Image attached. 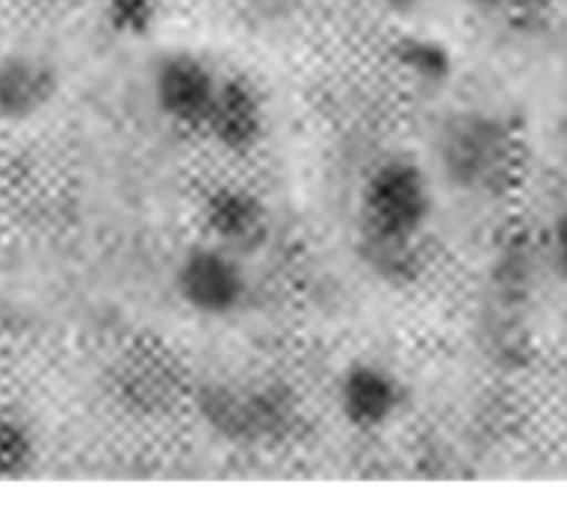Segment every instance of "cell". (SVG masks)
<instances>
[{"instance_id":"6da1fadb","label":"cell","mask_w":567,"mask_h":509,"mask_svg":"<svg viewBox=\"0 0 567 509\" xmlns=\"http://www.w3.org/2000/svg\"><path fill=\"white\" fill-rule=\"evenodd\" d=\"M435 160L460 191L507 194L520 172V133L498 114L457 111L437 127Z\"/></svg>"},{"instance_id":"7a4b0ae2","label":"cell","mask_w":567,"mask_h":509,"mask_svg":"<svg viewBox=\"0 0 567 509\" xmlns=\"http://www.w3.org/2000/svg\"><path fill=\"white\" fill-rule=\"evenodd\" d=\"M197 409L216 435L233 443H280L297 432V396L282 382H210L197 391Z\"/></svg>"},{"instance_id":"3957f363","label":"cell","mask_w":567,"mask_h":509,"mask_svg":"<svg viewBox=\"0 0 567 509\" xmlns=\"http://www.w3.org/2000/svg\"><path fill=\"white\" fill-rule=\"evenodd\" d=\"M435 197L426 172L413 158L380 160L360 191V232L385 238H421Z\"/></svg>"},{"instance_id":"277c9868","label":"cell","mask_w":567,"mask_h":509,"mask_svg":"<svg viewBox=\"0 0 567 509\" xmlns=\"http://www.w3.org/2000/svg\"><path fill=\"white\" fill-rule=\"evenodd\" d=\"M177 299L203 319H230L241 313L252 293L241 254L219 243H197L181 254L172 274Z\"/></svg>"},{"instance_id":"5b68a950","label":"cell","mask_w":567,"mask_h":509,"mask_svg":"<svg viewBox=\"0 0 567 509\" xmlns=\"http://www.w3.org/2000/svg\"><path fill=\"white\" fill-rule=\"evenodd\" d=\"M219 77L214 66L188 50H169L158 55L150 72V94L161 114L181 127L199 131L203 116L214 100Z\"/></svg>"},{"instance_id":"8992f818","label":"cell","mask_w":567,"mask_h":509,"mask_svg":"<svg viewBox=\"0 0 567 509\" xmlns=\"http://www.w3.org/2000/svg\"><path fill=\"white\" fill-rule=\"evenodd\" d=\"M338 413L352 429L380 432L408 407V387L388 365L358 360L347 365L336 387Z\"/></svg>"},{"instance_id":"52a82bcc","label":"cell","mask_w":567,"mask_h":509,"mask_svg":"<svg viewBox=\"0 0 567 509\" xmlns=\"http://www.w3.org/2000/svg\"><path fill=\"white\" fill-rule=\"evenodd\" d=\"M266 103L260 89L241 75L219 77L214 100L203 116L199 131L230 155H249L266 136Z\"/></svg>"},{"instance_id":"ba28073f","label":"cell","mask_w":567,"mask_h":509,"mask_svg":"<svg viewBox=\"0 0 567 509\" xmlns=\"http://www.w3.org/2000/svg\"><path fill=\"white\" fill-rule=\"evenodd\" d=\"M199 219L210 241L241 258L258 252L271 236L269 205L252 188L238 183H219L210 188L199 205Z\"/></svg>"},{"instance_id":"9c48e42d","label":"cell","mask_w":567,"mask_h":509,"mask_svg":"<svg viewBox=\"0 0 567 509\" xmlns=\"http://www.w3.org/2000/svg\"><path fill=\"white\" fill-rule=\"evenodd\" d=\"M61 72L48 55L17 50L0 59V122L25 125L53 105Z\"/></svg>"},{"instance_id":"30bf717a","label":"cell","mask_w":567,"mask_h":509,"mask_svg":"<svg viewBox=\"0 0 567 509\" xmlns=\"http://www.w3.org/2000/svg\"><path fill=\"white\" fill-rule=\"evenodd\" d=\"M177 391H181V382H177L175 365L155 349L131 354L116 368V396L125 402V407L138 409V413H161L169 407Z\"/></svg>"},{"instance_id":"8fae6325","label":"cell","mask_w":567,"mask_h":509,"mask_svg":"<svg viewBox=\"0 0 567 509\" xmlns=\"http://www.w3.org/2000/svg\"><path fill=\"white\" fill-rule=\"evenodd\" d=\"M358 254L377 280L393 288H408L419 282L426 266L421 238H385L360 232Z\"/></svg>"},{"instance_id":"7c38bea8","label":"cell","mask_w":567,"mask_h":509,"mask_svg":"<svg viewBox=\"0 0 567 509\" xmlns=\"http://www.w3.org/2000/svg\"><path fill=\"white\" fill-rule=\"evenodd\" d=\"M393 64L408 81L424 92H441L454 75V55L441 39L426 33H408L391 48Z\"/></svg>"},{"instance_id":"4fadbf2b","label":"cell","mask_w":567,"mask_h":509,"mask_svg":"<svg viewBox=\"0 0 567 509\" xmlns=\"http://www.w3.org/2000/svg\"><path fill=\"white\" fill-rule=\"evenodd\" d=\"M37 457L39 446L31 424L17 413H0V481L28 476Z\"/></svg>"},{"instance_id":"5bb4252c","label":"cell","mask_w":567,"mask_h":509,"mask_svg":"<svg viewBox=\"0 0 567 509\" xmlns=\"http://www.w3.org/2000/svg\"><path fill=\"white\" fill-rule=\"evenodd\" d=\"M493 285H496V297L504 308L520 304L529 297L532 254L526 252L524 243H509V247L498 254L496 269H493Z\"/></svg>"},{"instance_id":"9a60e30c","label":"cell","mask_w":567,"mask_h":509,"mask_svg":"<svg viewBox=\"0 0 567 509\" xmlns=\"http://www.w3.org/2000/svg\"><path fill=\"white\" fill-rule=\"evenodd\" d=\"M164 0H103V17L116 37L142 39L158 25Z\"/></svg>"},{"instance_id":"2e32d148","label":"cell","mask_w":567,"mask_h":509,"mask_svg":"<svg viewBox=\"0 0 567 509\" xmlns=\"http://www.w3.org/2000/svg\"><path fill=\"white\" fill-rule=\"evenodd\" d=\"M468 3L493 14H507L513 20H535L548 9L551 0H468Z\"/></svg>"},{"instance_id":"e0dca14e","label":"cell","mask_w":567,"mask_h":509,"mask_svg":"<svg viewBox=\"0 0 567 509\" xmlns=\"http://www.w3.org/2000/svg\"><path fill=\"white\" fill-rule=\"evenodd\" d=\"M548 241H551V254L554 260H557L559 269L567 274V210L563 216H557L551 225V236H548Z\"/></svg>"},{"instance_id":"ac0fdd59","label":"cell","mask_w":567,"mask_h":509,"mask_svg":"<svg viewBox=\"0 0 567 509\" xmlns=\"http://www.w3.org/2000/svg\"><path fill=\"white\" fill-rule=\"evenodd\" d=\"M388 9L396 11V14H415V11L424 6V0H385Z\"/></svg>"},{"instance_id":"d6986e66","label":"cell","mask_w":567,"mask_h":509,"mask_svg":"<svg viewBox=\"0 0 567 509\" xmlns=\"http://www.w3.org/2000/svg\"><path fill=\"white\" fill-rule=\"evenodd\" d=\"M44 3H53V6H61V3H75V0H44Z\"/></svg>"}]
</instances>
